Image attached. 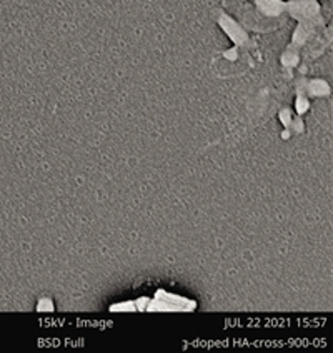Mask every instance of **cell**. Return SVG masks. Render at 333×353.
I'll return each instance as SVG.
<instances>
[{
    "label": "cell",
    "instance_id": "1",
    "mask_svg": "<svg viewBox=\"0 0 333 353\" xmlns=\"http://www.w3.org/2000/svg\"><path fill=\"white\" fill-rule=\"evenodd\" d=\"M285 14L290 15L299 23H310V26L322 27V7L316 0H288Z\"/></svg>",
    "mask_w": 333,
    "mask_h": 353
},
{
    "label": "cell",
    "instance_id": "2",
    "mask_svg": "<svg viewBox=\"0 0 333 353\" xmlns=\"http://www.w3.org/2000/svg\"><path fill=\"white\" fill-rule=\"evenodd\" d=\"M196 308L194 300L183 299L176 294H168L165 290H159L154 299L148 302V312H192Z\"/></svg>",
    "mask_w": 333,
    "mask_h": 353
},
{
    "label": "cell",
    "instance_id": "3",
    "mask_svg": "<svg viewBox=\"0 0 333 353\" xmlns=\"http://www.w3.org/2000/svg\"><path fill=\"white\" fill-rule=\"evenodd\" d=\"M216 23L223 30V34L232 40V43H234V47H236V49H243V47L250 46V37H248L245 27L240 22H236L234 17L225 14V12H219Z\"/></svg>",
    "mask_w": 333,
    "mask_h": 353
},
{
    "label": "cell",
    "instance_id": "4",
    "mask_svg": "<svg viewBox=\"0 0 333 353\" xmlns=\"http://www.w3.org/2000/svg\"><path fill=\"white\" fill-rule=\"evenodd\" d=\"M252 3L254 9L267 19H280L287 9L285 0H252Z\"/></svg>",
    "mask_w": 333,
    "mask_h": 353
},
{
    "label": "cell",
    "instance_id": "5",
    "mask_svg": "<svg viewBox=\"0 0 333 353\" xmlns=\"http://www.w3.org/2000/svg\"><path fill=\"white\" fill-rule=\"evenodd\" d=\"M316 30H319V27L310 26V23H299L296 29L294 30V35H292L290 47L299 50L300 47L307 46V42H310V40L315 37Z\"/></svg>",
    "mask_w": 333,
    "mask_h": 353
},
{
    "label": "cell",
    "instance_id": "6",
    "mask_svg": "<svg viewBox=\"0 0 333 353\" xmlns=\"http://www.w3.org/2000/svg\"><path fill=\"white\" fill-rule=\"evenodd\" d=\"M305 95L307 97H328L330 95V85L323 79H312L305 87Z\"/></svg>",
    "mask_w": 333,
    "mask_h": 353
},
{
    "label": "cell",
    "instance_id": "7",
    "mask_svg": "<svg viewBox=\"0 0 333 353\" xmlns=\"http://www.w3.org/2000/svg\"><path fill=\"white\" fill-rule=\"evenodd\" d=\"M280 62H282V65L287 67V69H294V67L299 65V62H300L299 50L288 46V49L285 50L282 54V57H280Z\"/></svg>",
    "mask_w": 333,
    "mask_h": 353
},
{
    "label": "cell",
    "instance_id": "8",
    "mask_svg": "<svg viewBox=\"0 0 333 353\" xmlns=\"http://www.w3.org/2000/svg\"><path fill=\"white\" fill-rule=\"evenodd\" d=\"M294 108H295V112H296V114H299V115L307 114V112L310 110V102H308L307 95H296Z\"/></svg>",
    "mask_w": 333,
    "mask_h": 353
},
{
    "label": "cell",
    "instance_id": "9",
    "mask_svg": "<svg viewBox=\"0 0 333 353\" xmlns=\"http://www.w3.org/2000/svg\"><path fill=\"white\" fill-rule=\"evenodd\" d=\"M137 310V305L135 302H122V303H115L110 307V312H135Z\"/></svg>",
    "mask_w": 333,
    "mask_h": 353
},
{
    "label": "cell",
    "instance_id": "10",
    "mask_svg": "<svg viewBox=\"0 0 333 353\" xmlns=\"http://www.w3.org/2000/svg\"><path fill=\"white\" fill-rule=\"evenodd\" d=\"M279 117H280V122H282L283 125L288 128V125H290L292 120H294L295 115H294V110H292V108H283V110L280 112Z\"/></svg>",
    "mask_w": 333,
    "mask_h": 353
},
{
    "label": "cell",
    "instance_id": "11",
    "mask_svg": "<svg viewBox=\"0 0 333 353\" xmlns=\"http://www.w3.org/2000/svg\"><path fill=\"white\" fill-rule=\"evenodd\" d=\"M37 310L39 312H54V302H52L49 296H43V299L39 300Z\"/></svg>",
    "mask_w": 333,
    "mask_h": 353
},
{
    "label": "cell",
    "instance_id": "12",
    "mask_svg": "<svg viewBox=\"0 0 333 353\" xmlns=\"http://www.w3.org/2000/svg\"><path fill=\"white\" fill-rule=\"evenodd\" d=\"M287 130H292L294 134H302V132L305 130V123L303 120L300 117H294V120H292V123L288 125Z\"/></svg>",
    "mask_w": 333,
    "mask_h": 353
},
{
    "label": "cell",
    "instance_id": "13",
    "mask_svg": "<svg viewBox=\"0 0 333 353\" xmlns=\"http://www.w3.org/2000/svg\"><path fill=\"white\" fill-rule=\"evenodd\" d=\"M223 2H227V0H223Z\"/></svg>",
    "mask_w": 333,
    "mask_h": 353
}]
</instances>
